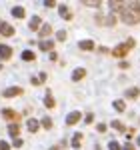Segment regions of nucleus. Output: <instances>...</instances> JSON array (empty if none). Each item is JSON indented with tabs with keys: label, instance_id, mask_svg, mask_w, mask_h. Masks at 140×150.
<instances>
[{
	"label": "nucleus",
	"instance_id": "32",
	"mask_svg": "<svg viewBox=\"0 0 140 150\" xmlns=\"http://www.w3.org/2000/svg\"><path fill=\"white\" fill-rule=\"evenodd\" d=\"M138 146H140V136H138Z\"/></svg>",
	"mask_w": 140,
	"mask_h": 150
},
{
	"label": "nucleus",
	"instance_id": "9",
	"mask_svg": "<svg viewBox=\"0 0 140 150\" xmlns=\"http://www.w3.org/2000/svg\"><path fill=\"white\" fill-rule=\"evenodd\" d=\"M2 116H4L6 120H18V118H20V116L16 114L14 110H10V108H4V110H2Z\"/></svg>",
	"mask_w": 140,
	"mask_h": 150
},
{
	"label": "nucleus",
	"instance_id": "24",
	"mask_svg": "<svg viewBox=\"0 0 140 150\" xmlns=\"http://www.w3.org/2000/svg\"><path fill=\"white\" fill-rule=\"evenodd\" d=\"M42 126L46 128V130H48V128H52V120H50L48 116H46V118H42Z\"/></svg>",
	"mask_w": 140,
	"mask_h": 150
},
{
	"label": "nucleus",
	"instance_id": "12",
	"mask_svg": "<svg viewBox=\"0 0 140 150\" xmlns=\"http://www.w3.org/2000/svg\"><path fill=\"white\" fill-rule=\"evenodd\" d=\"M78 48L80 50H94V42L92 40H82V42H78Z\"/></svg>",
	"mask_w": 140,
	"mask_h": 150
},
{
	"label": "nucleus",
	"instance_id": "15",
	"mask_svg": "<svg viewBox=\"0 0 140 150\" xmlns=\"http://www.w3.org/2000/svg\"><path fill=\"white\" fill-rule=\"evenodd\" d=\"M26 126H28V130H30V132H36L40 124H38V120H34V118H30V120L26 122Z\"/></svg>",
	"mask_w": 140,
	"mask_h": 150
},
{
	"label": "nucleus",
	"instance_id": "2",
	"mask_svg": "<svg viewBox=\"0 0 140 150\" xmlns=\"http://www.w3.org/2000/svg\"><path fill=\"white\" fill-rule=\"evenodd\" d=\"M134 46V40L130 38V40H126L124 44H118L114 50H112V56H118V58H122V56H126L128 54V50Z\"/></svg>",
	"mask_w": 140,
	"mask_h": 150
},
{
	"label": "nucleus",
	"instance_id": "16",
	"mask_svg": "<svg viewBox=\"0 0 140 150\" xmlns=\"http://www.w3.org/2000/svg\"><path fill=\"white\" fill-rule=\"evenodd\" d=\"M80 142H82V134H80V132H76V134L72 136V146H74V148L78 150V146H80Z\"/></svg>",
	"mask_w": 140,
	"mask_h": 150
},
{
	"label": "nucleus",
	"instance_id": "22",
	"mask_svg": "<svg viewBox=\"0 0 140 150\" xmlns=\"http://www.w3.org/2000/svg\"><path fill=\"white\" fill-rule=\"evenodd\" d=\"M138 88H128V90H126V96H128V98H136V96H138Z\"/></svg>",
	"mask_w": 140,
	"mask_h": 150
},
{
	"label": "nucleus",
	"instance_id": "29",
	"mask_svg": "<svg viewBox=\"0 0 140 150\" xmlns=\"http://www.w3.org/2000/svg\"><path fill=\"white\" fill-rule=\"evenodd\" d=\"M0 150H10V146L6 142H0Z\"/></svg>",
	"mask_w": 140,
	"mask_h": 150
},
{
	"label": "nucleus",
	"instance_id": "11",
	"mask_svg": "<svg viewBox=\"0 0 140 150\" xmlns=\"http://www.w3.org/2000/svg\"><path fill=\"white\" fill-rule=\"evenodd\" d=\"M50 34H52V26H50V24H44V26L40 28V36H42V40H46Z\"/></svg>",
	"mask_w": 140,
	"mask_h": 150
},
{
	"label": "nucleus",
	"instance_id": "1",
	"mask_svg": "<svg viewBox=\"0 0 140 150\" xmlns=\"http://www.w3.org/2000/svg\"><path fill=\"white\" fill-rule=\"evenodd\" d=\"M120 18L124 24H138L140 22V2H122Z\"/></svg>",
	"mask_w": 140,
	"mask_h": 150
},
{
	"label": "nucleus",
	"instance_id": "14",
	"mask_svg": "<svg viewBox=\"0 0 140 150\" xmlns=\"http://www.w3.org/2000/svg\"><path fill=\"white\" fill-rule=\"evenodd\" d=\"M24 14H26V12H24L22 6H14V8H12V16H14V18H24Z\"/></svg>",
	"mask_w": 140,
	"mask_h": 150
},
{
	"label": "nucleus",
	"instance_id": "10",
	"mask_svg": "<svg viewBox=\"0 0 140 150\" xmlns=\"http://www.w3.org/2000/svg\"><path fill=\"white\" fill-rule=\"evenodd\" d=\"M58 12H60V16H62L64 20H70V18H72L70 8H68V6H64V4H62V6H58Z\"/></svg>",
	"mask_w": 140,
	"mask_h": 150
},
{
	"label": "nucleus",
	"instance_id": "5",
	"mask_svg": "<svg viewBox=\"0 0 140 150\" xmlns=\"http://www.w3.org/2000/svg\"><path fill=\"white\" fill-rule=\"evenodd\" d=\"M10 56H12V48L6 46V44H0V58L2 60H8Z\"/></svg>",
	"mask_w": 140,
	"mask_h": 150
},
{
	"label": "nucleus",
	"instance_id": "20",
	"mask_svg": "<svg viewBox=\"0 0 140 150\" xmlns=\"http://www.w3.org/2000/svg\"><path fill=\"white\" fill-rule=\"evenodd\" d=\"M114 110H118V112H124V108H126V104L122 102V100H114Z\"/></svg>",
	"mask_w": 140,
	"mask_h": 150
},
{
	"label": "nucleus",
	"instance_id": "13",
	"mask_svg": "<svg viewBox=\"0 0 140 150\" xmlns=\"http://www.w3.org/2000/svg\"><path fill=\"white\" fill-rule=\"evenodd\" d=\"M8 134H10L12 138H18V134H20V126H18V124H10V126H8Z\"/></svg>",
	"mask_w": 140,
	"mask_h": 150
},
{
	"label": "nucleus",
	"instance_id": "3",
	"mask_svg": "<svg viewBox=\"0 0 140 150\" xmlns=\"http://www.w3.org/2000/svg\"><path fill=\"white\" fill-rule=\"evenodd\" d=\"M20 94H22V88L12 86V88H6V90L2 92V96H4V98H12V96H20Z\"/></svg>",
	"mask_w": 140,
	"mask_h": 150
},
{
	"label": "nucleus",
	"instance_id": "30",
	"mask_svg": "<svg viewBox=\"0 0 140 150\" xmlns=\"http://www.w3.org/2000/svg\"><path fill=\"white\" fill-rule=\"evenodd\" d=\"M14 146H16V148H18V146H22V140H20V138H14Z\"/></svg>",
	"mask_w": 140,
	"mask_h": 150
},
{
	"label": "nucleus",
	"instance_id": "21",
	"mask_svg": "<svg viewBox=\"0 0 140 150\" xmlns=\"http://www.w3.org/2000/svg\"><path fill=\"white\" fill-rule=\"evenodd\" d=\"M112 128H114V130H118V132H124V130H126V128H124V124H122L120 120H112Z\"/></svg>",
	"mask_w": 140,
	"mask_h": 150
},
{
	"label": "nucleus",
	"instance_id": "8",
	"mask_svg": "<svg viewBox=\"0 0 140 150\" xmlns=\"http://www.w3.org/2000/svg\"><path fill=\"white\" fill-rule=\"evenodd\" d=\"M84 76H86V70H84V68H76L74 72H72V80H74V82H80Z\"/></svg>",
	"mask_w": 140,
	"mask_h": 150
},
{
	"label": "nucleus",
	"instance_id": "31",
	"mask_svg": "<svg viewBox=\"0 0 140 150\" xmlns=\"http://www.w3.org/2000/svg\"><path fill=\"white\" fill-rule=\"evenodd\" d=\"M122 150H134V146H132V144H126V146H124Z\"/></svg>",
	"mask_w": 140,
	"mask_h": 150
},
{
	"label": "nucleus",
	"instance_id": "18",
	"mask_svg": "<svg viewBox=\"0 0 140 150\" xmlns=\"http://www.w3.org/2000/svg\"><path fill=\"white\" fill-rule=\"evenodd\" d=\"M54 98H52V96H50V94H46V96H44V106H46V108H54Z\"/></svg>",
	"mask_w": 140,
	"mask_h": 150
},
{
	"label": "nucleus",
	"instance_id": "23",
	"mask_svg": "<svg viewBox=\"0 0 140 150\" xmlns=\"http://www.w3.org/2000/svg\"><path fill=\"white\" fill-rule=\"evenodd\" d=\"M108 148H110V150H122V148H120V144H118L116 140H110V144H108Z\"/></svg>",
	"mask_w": 140,
	"mask_h": 150
},
{
	"label": "nucleus",
	"instance_id": "26",
	"mask_svg": "<svg viewBox=\"0 0 140 150\" xmlns=\"http://www.w3.org/2000/svg\"><path fill=\"white\" fill-rule=\"evenodd\" d=\"M44 6L46 8H54L56 6V0H44Z\"/></svg>",
	"mask_w": 140,
	"mask_h": 150
},
{
	"label": "nucleus",
	"instance_id": "4",
	"mask_svg": "<svg viewBox=\"0 0 140 150\" xmlns=\"http://www.w3.org/2000/svg\"><path fill=\"white\" fill-rule=\"evenodd\" d=\"M0 34L2 36H12L14 34V28H12L10 24H6V22H0Z\"/></svg>",
	"mask_w": 140,
	"mask_h": 150
},
{
	"label": "nucleus",
	"instance_id": "7",
	"mask_svg": "<svg viewBox=\"0 0 140 150\" xmlns=\"http://www.w3.org/2000/svg\"><path fill=\"white\" fill-rule=\"evenodd\" d=\"M78 120H80V112H70L68 118H66V124H68V126H74Z\"/></svg>",
	"mask_w": 140,
	"mask_h": 150
},
{
	"label": "nucleus",
	"instance_id": "19",
	"mask_svg": "<svg viewBox=\"0 0 140 150\" xmlns=\"http://www.w3.org/2000/svg\"><path fill=\"white\" fill-rule=\"evenodd\" d=\"M22 60H26V62L34 60V52H32V50H24L22 52Z\"/></svg>",
	"mask_w": 140,
	"mask_h": 150
},
{
	"label": "nucleus",
	"instance_id": "17",
	"mask_svg": "<svg viewBox=\"0 0 140 150\" xmlns=\"http://www.w3.org/2000/svg\"><path fill=\"white\" fill-rule=\"evenodd\" d=\"M40 24H42V18H40V16H34V18L30 20V30H36Z\"/></svg>",
	"mask_w": 140,
	"mask_h": 150
},
{
	"label": "nucleus",
	"instance_id": "27",
	"mask_svg": "<svg viewBox=\"0 0 140 150\" xmlns=\"http://www.w3.org/2000/svg\"><path fill=\"white\" fill-rule=\"evenodd\" d=\"M96 130H98V132H106V124H98Z\"/></svg>",
	"mask_w": 140,
	"mask_h": 150
},
{
	"label": "nucleus",
	"instance_id": "28",
	"mask_svg": "<svg viewBox=\"0 0 140 150\" xmlns=\"http://www.w3.org/2000/svg\"><path fill=\"white\" fill-rule=\"evenodd\" d=\"M84 120H86V124H90V122L94 120V116L92 114H86V118H84Z\"/></svg>",
	"mask_w": 140,
	"mask_h": 150
},
{
	"label": "nucleus",
	"instance_id": "6",
	"mask_svg": "<svg viewBox=\"0 0 140 150\" xmlns=\"http://www.w3.org/2000/svg\"><path fill=\"white\" fill-rule=\"evenodd\" d=\"M38 46H40V50L48 52V50H52V48H54V42H52L50 38H46V40H40V42H38Z\"/></svg>",
	"mask_w": 140,
	"mask_h": 150
},
{
	"label": "nucleus",
	"instance_id": "25",
	"mask_svg": "<svg viewBox=\"0 0 140 150\" xmlns=\"http://www.w3.org/2000/svg\"><path fill=\"white\" fill-rule=\"evenodd\" d=\"M56 40H60V42H62V40H66V32H64V30L56 32Z\"/></svg>",
	"mask_w": 140,
	"mask_h": 150
}]
</instances>
